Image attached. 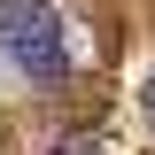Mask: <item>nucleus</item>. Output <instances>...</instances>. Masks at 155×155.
<instances>
[{"instance_id":"f257e3e1","label":"nucleus","mask_w":155,"mask_h":155,"mask_svg":"<svg viewBox=\"0 0 155 155\" xmlns=\"http://www.w3.org/2000/svg\"><path fill=\"white\" fill-rule=\"evenodd\" d=\"M0 47L16 70H31L39 85H54L70 70V47H62V23L47 0H0Z\"/></svg>"},{"instance_id":"f03ea898","label":"nucleus","mask_w":155,"mask_h":155,"mask_svg":"<svg viewBox=\"0 0 155 155\" xmlns=\"http://www.w3.org/2000/svg\"><path fill=\"white\" fill-rule=\"evenodd\" d=\"M54 155H101V147H93V140H62Z\"/></svg>"},{"instance_id":"7ed1b4c3","label":"nucleus","mask_w":155,"mask_h":155,"mask_svg":"<svg viewBox=\"0 0 155 155\" xmlns=\"http://www.w3.org/2000/svg\"><path fill=\"white\" fill-rule=\"evenodd\" d=\"M140 109H147V132H155V78H147V93H140Z\"/></svg>"}]
</instances>
